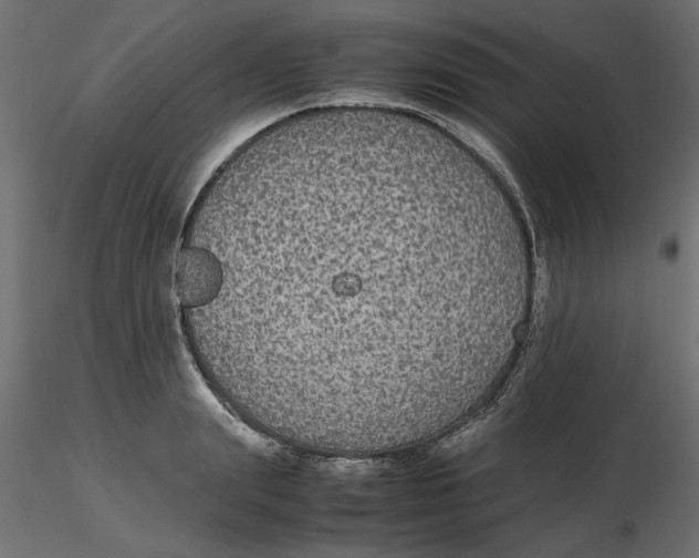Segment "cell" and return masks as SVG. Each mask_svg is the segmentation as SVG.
Masks as SVG:
<instances>
[{"label": "cell", "instance_id": "1", "mask_svg": "<svg viewBox=\"0 0 699 558\" xmlns=\"http://www.w3.org/2000/svg\"><path fill=\"white\" fill-rule=\"evenodd\" d=\"M186 245L198 370L255 431L323 456L438 437L491 392L533 297L501 183L410 118L334 116L263 140L202 196Z\"/></svg>", "mask_w": 699, "mask_h": 558}]
</instances>
